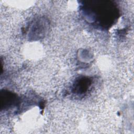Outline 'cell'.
<instances>
[{
	"label": "cell",
	"mask_w": 134,
	"mask_h": 134,
	"mask_svg": "<svg viewBox=\"0 0 134 134\" xmlns=\"http://www.w3.org/2000/svg\"><path fill=\"white\" fill-rule=\"evenodd\" d=\"M91 82L88 78L80 79L74 85V89L76 93H83L85 92L90 87Z\"/></svg>",
	"instance_id": "obj_1"
}]
</instances>
